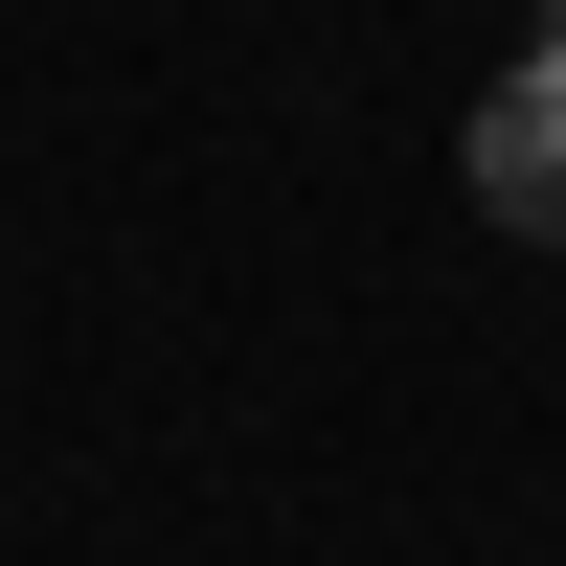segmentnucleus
<instances>
[{"label": "nucleus", "mask_w": 566, "mask_h": 566, "mask_svg": "<svg viewBox=\"0 0 566 566\" xmlns=\"http://www.w3.org/2000/svg\"><path fill=\"white\" fill-rule=\"evenodd\" d=\"M476 205L522 227V250H566V23H544L522 69L476 91Z\"/></svg>", "instance_id": "nucleus-1"}]
</instances>
